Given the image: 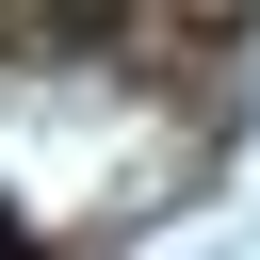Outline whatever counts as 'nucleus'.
Returning <instances> with one entry per match:
<instances>
[{
  "label": "nucleus",
  "instance_id": "1",
  "mask_svg": "<svg viewBox=\"0 0 260 260\" xmlns=\"http://www.w3.org/2000/svg\"><path fill=\"white\" fill-rule=\"evenodd\" d=\"M0 260H49V244H32V228H16V211H0Z\"/></svg>",
  "mask_w": 260,
  "mask_h": 260
}]
</instances>
